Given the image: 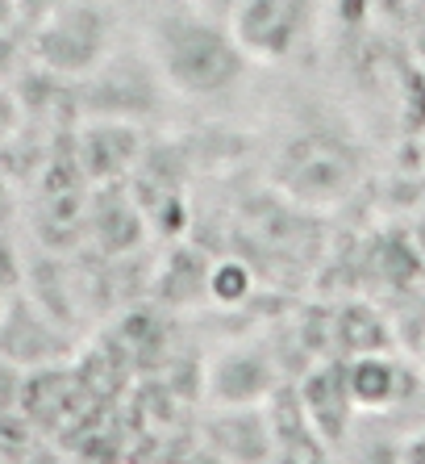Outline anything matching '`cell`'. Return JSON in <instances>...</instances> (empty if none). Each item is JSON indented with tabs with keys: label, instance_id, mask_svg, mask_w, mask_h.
Wrapping results in <instances>:
<instances>
[{
	"label": "cell",
	"instance_id": "obj_1",
	"mask_svg": "<svg viewBox=\"0 0 425 464\" xmlns=\"http://www.w3.org/2000/svg\"><path fill=\"white\" fill-rule=\"evenodd\" d=\"M146 54L159 67L163 88L184 101H212L234 92L246 67L255 63L238 46L222 13H209L196 0L155 13L146 30Z\"/></svg>",
	"mask_w": 425,
	"mask_h": 464
},
{
	"label": "cell",
	"instance_id": "obj_2",
	"mask_svg": "<svg viewBox=\"0 0 425 464\" xmlns=\"http://www.w3.org/2000/svg\"><path fill=\"white\" fill-rule=\"evenodd\" d=\"M359 172L363 160L354 139H346L338 126L317 121V126H300L297 134L284 139L276 163H271V184L279 193H288V201H297L305 209H321L351 193Z\"/></svg>",
	"mask_w": 425,
	"mask_h": 464
},
{
	"label": "cell",
	"instance_id": "obj_3",
	"mask_svg": "<svg viewBox=\"0 0 425 464\" xmlns=\"http://www.w3.org/2000/svg\"><path fill=\"white\" fill-rule=\"evenodd\" d=\"M30 51L42 72L75 84L118 51V17L105 0H63L38 17Z\"/></svg>",
	"mask_w": 425,
	"mask_h": 464
},
{
	"label": "cell",
	"instance_id": "obj_4",
	"mask_svg": "<svg viewBox=\"0 0 425 464\" xmlns=\"http://www.w3.org/2000/svg\"><path fill=\"white\" fill-rule=\"evenodd\" d=\"M75 84H80L75 92H80V101H84V109L92 118L134 121L155 105L163 80H159L155 59H150L146 46H142L138 54L113 51L96 72H88V76L75 80Z\"/></svg>",
	"mask_w": 425,
	"mask_h": 464
},
{
	"label": "cell",
	"instance_id": "obj_5",
	"mask_svg": "<svg viewBox=\"0 0 425 464\" xmlns=\"http://www.w3.org/2000/svg\"><path fill=\"white\" fill-rule=\"evenodd\" d=\"M222 17L255 63H279L305 38L313 0H222Z\"/></svg>",
	"mask_w": 425,
	"mask_h": 464
},
{
	"label": "cell",
	"instance_id": "obj_6",
	"mask_svg": "<svg viewBox=\"0 0 425 464\" xmlns=\"http://www.w3.org/2000/svg\"><path fill=\"white\" fill-rule=\"evenodd\" d=\"M250 289V272L238 268V264H225V268L212 272V293L222 297V302H234L238 293Z\"/></svg>",
	"mask_w": 425,
	"mask_h": 464
},
{
	"label": "cell",
	"instance_id": "obj_7",
	"mask_svg": "<svg viewBox=\"0 0 425 464\" xmlns=\"http://www.w3.org/2000/svg\"><path fill=\"white\" fill-rule=\"evenodd\" d=\"M196 5H204V9H217V13H222V0H196Z\"/></svg>",
	"mask_w": 425,
	"mask_h": 464
}]
</instances>
